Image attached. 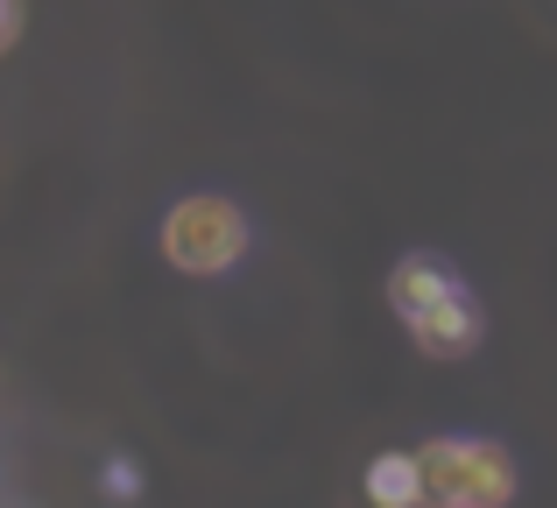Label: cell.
<instances>
[{
	"label": "cell",
	"mask_w": 557,
	"mask_h": 508,
	"mask_svg": "<svg viewBox=\"0 0 557 508\" xmlns=\"http://www.w3.org/2000/svg\"><path fill=\"white\" fill-rule=\"evenodd\" d=\"M247 248H255V226L219 191H190L163 212V261L177 275H226L247 261Z\"/></svg>",
	"instance_id": "obj_2"
},
{
	"label": "cell",
	"mask_w": 557,
	"mask_h": 508,
	"mask_svg": "<svg viewBox=\"0 0 557 508\" xmlns=\"http://www.w3.org/2000/svg\"><path fill=\"white\" fill-rule=\"evenodd\" d=\"M388 303H395V318H403V332L431 360H466L480 346V332H487L473 289H466L437 255H403L395 261L388 269Z\"/></svg>",
	"instance_id": "obj_1"
},
{
	"label": "cell",
	"mask_w": 557,
	"mask_h": 508,
	"mask_svg": "<svg viewBox=\"0 0 557 508\" xmlns=\"http://www.w3.org/2000/svg\"><path fill=\"white\" fill-rule=\"evenodd\" d=\"M360 495H368V508H431L423 453H374L360 473Z\"/></svg>",
	"instance_id": "obj_4"
},
{
	"label": "cell",
	"mask_w": 557,
	"mask_h": 508,
	"mask_svg": "<svg viewBox=\"0 0 557 508\" xmlns=\"http://www.w3.org/2000/svg\"><path fill=\"white\" fill-rule=\"evenodd\" d=\"M22 36V0H0V50Z\"/></svg>",
	"instance_id": "obj_6"
},
{
	"label": "cell",
	"mask_w": 557,
	"mask_h": 508,
	"mask_svg": "<svg viewBox=\"0 0 557 508\" xmlns=\"http://www.w3.org/2000/svg\"><path fill=\"white\" fill-rule=\"evenodd\" d=\"M99 487H107L113 501H127V495H141V473L127 467V459H107V473H99Z\"/></svg>",
	"instance_id": "obj_5"
},
{
	"label": "cell",
	"mask_w": 557,
	"mask_h": 508,
	"mask_svg": "<svg viewBox=\"0 0 557 508\" xmlns=\"http://www.w3.org/2000/svg\"><path fill=\"white\" fill-rule=\"evenodd\" d=\"M423 453V487L431 508H508L516 501V459L494 438H431Z\"/></svg>",
	"instance_id": "obj_3"
}]
</instances>
